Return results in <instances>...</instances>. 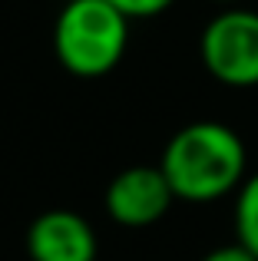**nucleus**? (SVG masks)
I'll return each mask as SVG.
<instances>
[{
	"instance_id": "1",
	"label": "nucleus",
	"mask_w": 258,
	"mask_h": 261,
	"mask_svg": "<svg viewBox=\"0 0 258 261\" xmlns=\"http://www.w3.org/2000/svg\"><path fill=\"white\" fill-rule=\"evenodd\" d=\"M248 152L232 126L215 119L182 126L162 149L159 169L169 178L175 202L205 205L225 198L245 182Z\"/></svg>"
},
{
	"instance_id": "3",
	"label": "nucleus",
	"mask_w": 258,
	"mask_h": 261,
	"mask_svg": "<svg viewBox=\"0 0 258 261\" xmlns=\"http://www.w3.org/2000/svg\"><path fill=\"white\" fill-rule=\"evenodd\" d=\"M199 57L209 76L225 86H258V13L228 7L215 13L199 37Z\"/></svg>"
},
{
	"instance_id": "4",
	"label": "nucleus",
	"mask_w": 258,
	"mask_h": 261,
	"mask_svg": "<svg viewBox=\"0 0 258 261\" xmlns=\"http://www.w3.org/2000/svg\"><path fill=\"white\" fill-rule=\"evenodd\" d=\"M175 195L159 166H129L106 185V215L123 228H149L172 208Z\"/></svg>"
},
{
	"instance_id": "5",
	"label": "nucleus",
	"mask_w": 258,
	"mask_h": 261,
	"mask_svg": "<svg viewBox=\"0 0 258 261\" xmlns=\"http://www.w3.org/2000/svg\"><path fill=\"white\" fill-rule=\"evenodd\" d=\"M30 261H96L99 242L93 225L70 208H50L27 228Z\"/></svg>"
},
{
	"instance_id": "9",
	"label": "nucleus",
	"mask_w": 258,
	"mask_h": 261,
	"mask_svg": "<svg viewBox=\"0 0 258 261\" xmlns=\"http://www.w3.org/2000/svg\"><path fill=\"white\" fill-rule=\"evenodd\" d=\"M215 4H239V0H215Z\"/></svg>"
},
{
	"instance_id": "7",
	"label": "nucleus",
	"mask_w": 258,
	"mask_h": 261,
	"mask_svg": "<svg viewBox=\"0 0 258 261\" xmlns=\"http://www.w3.org/2000/svg\"><path fill=\"white\" fill-rule=\"evenodd\" d=\"M126 20H149V17H159L166 13L175 0H110Z\"/></svg>"
},
{
	"instance_id": "8",
	"label": "nucleus",
	"mask_w": 258,
	"mask_h": 261,
	"mask_svg": "<svg viewBox=\"0 0 258 261\" xmlns=\"http://www.w3.org/2000/svg\"><path fill=\"white\" fill-rule=\"evenodd\" d=\"M202 261H258L252 251H245L239 242H232V245H222V248H212Z\"/></svg>"
},
{
	"instance_id": "6",
	"label": "nucleus",
	"mask_w": 258,
	"mask_h": 261,
	"mask_svg": "<svg viewBox=\"0 0 258 261\" xmlns=\"http://www.w3.org/2000/svg\"><path fill=\"white\" fill-rule=\"evenodd\" d=\"M235 242L258 258V172L235 189Z\"/></svg>"
},
{
	"instance_id": "2",
	"label": "nucleus",
	"mask_w": 258,
	"mask_h": 261,
	"mask_svg": "<svg viewBox=\"0 0 258 261\" xmlns=\"http://www.w3.org/2000/svg\"><path fill=\"white\" fill-rule=\"evenodd\" d=\"M129 46V20L110 0H70L53 23V53L76 80H99L119 66Z\"/></svg>"
}]
</instances>
